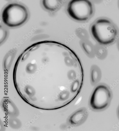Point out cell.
<instances>
[{
  "label": "cell",
  "mask_w": 119,
  "mask_h": 131,
  "mask_svg": "<svg viewBox=\"0 0 119 131\" xmlns=\"http://www.w3.org/2000/svg\"><path fill=\"white\" fill-rule=\"evenodd\" d=\"M76 34L79 38L83 40H86L88 37V34L87 31L84 29H78L76 31Z\"/></svg>",
  "instance_id": "cell-10"
},
{
  "label": "cell",
  "mask_w": 119,
  "mask_h": 131,
  "mask_svg": "<svg viewBox=\"0 0 119 131\" xmlns=\"http://www.w3.org/2000/svg\"><path fill=\"white\" fill-rule=\"evenodd\" d=\"M67 12L73 19L84 21L92 17L94 13V7L90 0H71L68 5Z\"/></svg>",
  "instance_id": "cell-3"
},
{
  "label": "cell",
  "mask_w": 119,
  "mask_h": 131,
  "mask_svg": "<svg viewBox=\"0 0 119 131\" xmlns=\"http://www.w3.org/2000/svg\"><path fill=\"white\" fill-rule=\"evenodd\" d=\"M88 113L85 108L75 112L69 118L68 122L71 126H77L83 123L87 119Z\"/></svg>",
  "instance_id": "cell-5"
},
{
  "label": "cell",
  "mask_w": 119,
  "mask_h": 131,
  "mask_svg": "<svg viewBox=\"0 0 119 131\" xmlns=\"http://www.w3.org/2000/svg\"><path fill=\"white\" fill-rule=\"evenodd\" d=\"M111 97V91L107 86L100 85L95 89L91 96L90 106L95 110H103L109 105Z\"/></svg>",
  "instance_id": "cell-4"
},
{
  "label": "cell",
  "mask_w": 119,
  "mask_h": 131,
  "mask_svg": "<svg viewBox=\"0 0 119 131\" xmlns=\"http://www.w3.org/2000/svg\"><path fill=\"white\" fill-rule=\"evenodd\" d=\"M91 31L95 40L103 45L114 43L118 33L115 25L111 20L105 18H100L95 21L91 26Z\"/></svg>",
  "instance_id": "cell-1"
},
{
  "label": "cell",
  "mask_w": 119,
  "mask_h": 131,
  "mask_svg": "<svg viewBox=\"0 0 119 131\" xmlns=\"http://www.w3.org/2000/svg\"><path fill=\"white\" fill-rule=\"evenodd\" d=\"M9 1H13V0H9Z\"/></svg>",
  "instance_id": "cell-13"
},
{
  "label": "cell",
  "mask_w": 119,
  "mask_h": 131,
  "mask_svg": "<svg viewBox=\"0 0 119 131\" xmlns=\"http://www.w3.org/2000/svg\"><path fill=\"white\" fill-rule=\"evenodd\" d=\"M101 77V73L99 68L96 65H93L91 71V80L92 84H96L100 81Z\"/></svg>",
  "instance_id": "cell-7"
},
{
  "label": "cell",
  "mask_w": 119,
  "mask_h": 131,
  "mask_svg": "<svg viewBox=\"0 0 119 131\" xmlns=\"http://www.w3.org/2000/svg\"><path fill=\"white\" fill-rule=\"evenodd\" d=\"M118 47H119V41H118Z\"/></svg>",
  "instance_id": "cell-11"
},
{
  "label": "cell",
  "mask_w": 119,
  "mask_h": 131,
  "mask_svg": "<svg viewBox=\"0 0 119 131\" xmlns=\"http://www.w3.org/2000/svg\"><path fill=\"white\" fill-rule=\"evenodd\" d=\"M118 115H119V110H118Z\"/></svg>",
  "instance_id": "cell-12"
},
{
  "label": "cell",
  "mask_w": 119,
  "mask_h": 131,
  "mask_svg": "<svg viewBox=\"0 0 119 131\" xmlns=\"http://www.w3.org/2000/svg\"><path fill=\"white\" fill-rule=\"evenodd\" d=\"M81 45L84 50L88 56L93 57L95 54V48L92 43L87 40H83Z\"/></svg>",
  "instance_id": "cell-8"
},
{
  "label": "cell",
  "mask_w": 119,
  "mask_h": 131,
  "mask_svg": "<svg viewBox=\"0 0 119 131\" xmlns=\"http://www.w3.org/2000/svg\"><path fill=\"white\" fill-rule=\"evenodd\" d=\"M29 12L24 6L16 3L10 4L4 9L2 18L4 23L12 27H17L25 23L29 17Z\"/></svg>",
  "instance_id": "cell-2"
},
{
  "label": "cell",
  "mask_w": 119,
  "mask_h": 131,
  "mask_svg": "<svg viewBox=\"0 0 119 131\" xmlns=\"http://www.w3.org/2000/svg\"><path fill=\"white\" fill-rule=\"evenodd\" d=\"M63 4L62 0H42L43 7L51 12L57 11L61 7Z\"/></svg>",
  "instance_id": "cell-6"
},
{
  "label": "cell",
  "mask_w": 119,
  "mask_h": 131,
  "mask_svg": "<svg viewBox=\"0 0 119 131\" xmlns=\"http://www.w3.org/2000/svg\"><path fill=\"white\" fill-rule=\"evenodd\" d=\"M95 48V54L100 59H103L106 57L107 51L106 49L102 46L98 45Z\"/></svg>",
  "instance_id": "cell-9"
},
{
  "label": "cell",
  "mask_w": 119,
  "mask_h": 131,
  "mask_svg": "<svg viewBox=\"0 0 119 131\" xmlns=\"http://www.w3.org/2000/svg\"></svg>",
  "instance_id": "cell-14"
}]
</instances>
